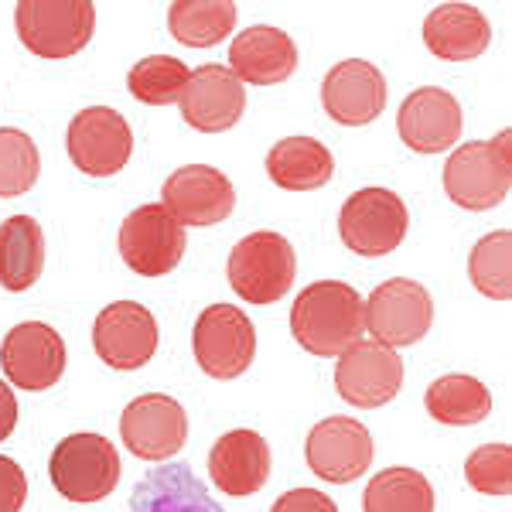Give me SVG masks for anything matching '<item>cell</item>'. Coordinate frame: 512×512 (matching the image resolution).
Wrapping results in <instances>:
<instances>
[{"label": "cell", "instance_id": "1", "mask_svg": "<svg viewBox=\"0 0 512 512\" xmlns=\"http://www.w3.org/2000/svg\"><path fill=\"white\" fill-rule=\"evenodd\" d=\"M291 332L311 355H342L366 332V301L342 280H315L297 294L291 308Z\"/></svg>", "mask_w": 512, "mask_h": 512}, {"label": "cell", "instance_id": "2", "mask_svg": "<svg viewBox=\"0 0 512 512\" xmlns=\"http://www.w3.org/2000/svg\"><path fill=\"white\" fill-rule=\"evenodd\" d=\"M512 185V130L492 140H475L451 154L444 164V192L468 212L495 209Z\"/></svg>", "mask_w": 512, "mask_h": 512}, {"label": "cell", "instance_id": "3", "mask_svg": "<svg viewBox=\"0 0 512 512\" xmlns=\"http://www.w3.org/2000/svg\"><path fill=\"white\" fill-rule=\"evenodd\" d=\"M48 475L62 499L69 502H99L120 482V454L103 434H69L55 444Z\"/></svg>", "mask_w": 512, "mask_h": 512}, {"label": "cell", "instance_id": "4", "mask_svg": "<svg viewBox=\"0 0 512 512\" xmlns=\"http://www.w3.org/2000/svg\"><path fill=\"white\" fill-rule=\"evenodd\" d=\"M14 24L24 48L38 59H72L93 38L96 7L89 0H24Z\"/></svg>", "mask_w": 512, "mask_h": 512}, {"label": "cell", "instance_id": "5", "mask_svg": "<svg viewBox=\"0 0 512 512\" xmlns=\"http://www.w3.org/2000/svg\"><path fill=\"white\" fill-rule=\"evenodd\" d=\"M297 274L294 246L280 233H250L229 253V284L246 304H277Z\"/></svg>", "mask_w": 512, "mask_h": 512}, {"label": "cell", "instance_id": "6", "mask_svg": "<svg viewBox=\"0 0 512 512\" xmlns=\"http://www.w3.org/2000/svg\"><path fill=\"white\" fill-rule=\"evenodd\" d=\"M407 229V202L390 188H359L345 198L338 216V236L355 256H386L400 250Z\"/></svg>", "mask_w": 512, "mask_h": 512}, {"label": "cell", "instance_id": "7", "mask_svg": "<svg viewBox=\"0 0 512 512\" xmlns=\"http://www.w3.org/2000/svg\"><path fill=\"white\" fill-rule=\"evenodd\" d=\"M192 349L202 373H209L212 379L243 376L256 355L253 321L233 304H209L195 321Z\"/></svg>", "mask_w": 512, "mask_h": 512}, {"label": "cell", "instance_id": "8", "mask_svg": "<svg viewBox=\"0 0 512 512\" xmlns=\"http://www.w3.org/2000/svg\"><path fill=\"white\" fill-rule=\"evenodd\" d=\"M69 158L86 178H113L134 154L130 123L110 106H86L69 123Z\"/></svg>", "mask_w": 512, "mask_h": 512}, {"label": "cell", "instance_id": "9", "mask_svg": "<svg viewBox=\"0 0 512 512\" xmlns=\"http://www.w3.org/2000/svg\"><path fill=\"white\" fill-rule=\"evenodd\" d=\"M185 226L164 205H140L120 226V256L140 277H164L185 256Z\"/></svg>", "mask_w": 512, "mask_h": 512}, {"label": "cell", "instance_id": "10", "mask_svg": "<svg viewBox=\"0 0 512 512\" xmlns=\"http://www.w3.org/2000/svg\"><path fill=\"white\" fill-rule=\"evenodd\" d=\"M434 325V301L424 284L393 277L379 284L366 301V328L373 342L396 349V345L420 342Z\"/></svg>", "mask_w": 512, "mask_h": 512}, {"label": "cell", "instance_id": "11", "mask_svg": "<svg viewBox=\"0 0 512 512\" xmlns=\"http://www.w3.org/2000/svg\"><path fill=\"white\" fill-rule=\"evenodd\" d=\"M0 366L4 376L18 390L41 393L55 386L65 373V342L45 321H21L7 332L0 345Z\"/></svg>", "mask_w": 512, "mask_h": 512}, {"label": "cell", "instance_id": "12", "mask_svg": "<svg viewBox=\"0 0 512 512\" xmlns=\"http://www.w3.org/2000/svg\"><path fill=\"white\" fill-rule=\"evenodd\" d=\"M120 437L127 451L144 461H168L188 441V414L175 396L147 393L127 403L120 417Z\"/></svg>", "mask_w": 512, "mask_h": 512}, {"label": "cell", "instance_id": "13", "mask_svg": "<svg viewBox=\"0 0 512 512\" xmlns=\"http://www.w3.org/2000/svg\"><path fill=\"white\" fill-rule=\"evenodd\" d=\"M158 338V321L144 304L134 301L106 304L93 325V345L99 359L110 369H120V373L147 366L158 352Z\"/></svg>", "mask_w": 512, "mask_h": 512}, {"label": "cell", "instance_id": "14", "mask_svg": "<svg viewBox=\"0 0 512 512\" xmlns=\"http://www.w3.org/2000/svg\"><path fill=\"white\" fill-rule=\"evenodd\" d=\"M403 386V359L379 342H355L338 355L335 390L345 403L373 410L390 403Z\"/></svg>", "mask_w": 512, "mask_h": 512}, {"label": "cell", "instance_id": "15", "mask_svg": "<svg viewBox=\"0 0 512 512\" xmlns=\"http://www.w3.org/2000/svg\"><path fill=\"white\" fill-rule=\"evenodd\" d=\"M376 441L366 424L352 417H328L308 434V468L325 482L345 485L369 472Z\"/></svg>", "mask_w": 512, "mask_h": 512}, {"label": "cell", "instance_id": "16", "mask_svg": "<svg viewBox=\"0 0 512 512\" xmlns=\"http://www.w3.org/2000/svg\"><path fill=\"white\" fill-rule=\"evenodd\" d=\"M164 209L175 216L181 226H219L233 216L236 188L233 181L209 164H188L164 181L161 188Z\"/></svg>", "mask_w": 512, "mask_h": 512}, {"label": "cell", "instance_id": "17", "mask_svg": "<svg viewBox=\"0 0 512 512\" xmlns=\"http://www.w3.org/2000/svg\"><path fill=\"white\" fill-rule=\"evenodd\" d=\"M178 103L188 127L202 130V134H222L243 117L246 86L226 65H202V69L188 72L185 93Z\"/></svg>", "mask_w": 512, "mask_h": 512}, {"label": "cell", "instance_id": "18", "mask_svg": "<svg viewBox=\"0 0 512 512\" xmlns=\"http://www.w3.org/2000/svg\"><path fill=\"white\" fill-rule=\"evenodd\" d=\"M321 103L335 123L366 127L386 106V79L373 62L345 59L321 82Z\"/></svg>", "mask_w": 512, "mask_h": 512}, {"label": "cell", "instance_id": "19", "mask_svg": "<svg viewBox=\"0 0 512 512\" xmlns=\"http://www.w3.org/2000/svg\"><path fill=\"white\" fill-rule=\"evenodd\" d=\"M461 127H465V117H461L458 99L434 86L410 93L400 103V113H396L400 140L417 154L448 151V147H454V140L461 137Z\"/></svg>", "mask_w": 512, "mask_h": 512}, {"label": "cell", "instance_id": "20", "mask_svg": "<svg viewBox=\"0 0 512 512\" xmlns=\"http://www.w3.org/2000/svg\"><path fill=\"white\" fill-rule=\"evenodd\" d=\"M226 69L250 86H277V82L291 79V72L297 69V45L287 31L253 24V28L239 31L229 45Z\"/></svg>", "mask_w": 512, "mask_h": 512}, {"label": "cell", "instance_id": "21", "mask_svg": "<svg viewBox=\"0 0 512 512\" xmlns=\"http://www.w3.org/2000/svg\"><path fill=\"white\" fill-rule=\"evenodd\" d=\"M209 475L219 492L246 499L270 478V448L256 431H229L209 451Z\"/></svg>", "mask_w": 512, "mask_h": 512}, {"label": "cell", "instance_id": "22", "mask_svg": "<svg viewBox=\"0 0 512 512\" xmlns=\"http://www.w3.org/2000/svg\"><path fill=\"white\" fill-rule=\"evenodd\" d=\"M427 48L444 62H468L489 48L492 24L472 4H441L424 21Z\"/></svg>", "mask_w": 512, "mask_h": 512}, {"label": "cell", "instance_id": "23", "mask_svg": "<svg viewBox=\"0 0 512 512\" xmlns=\"http://www.w3.org/2000/svg\"><path fill=\"white\" fill-rule=\"evenodd\" d=\"M130 512H226L185 465H164L140 478Z\"/></svg>", "mask_w": 512, "mask_h": 512}, {"label": "cell", "instance_id": "24", "mask_svg": "<svg viewBox=\"0 0 512 512\" xmlns=\"http://www.w3.org/2000/svg\"><path fill=\"white\" fill-rule=\"evenodd\" d=\"M332 171V151L315 137H284L267 154L270 181L287 192H315L332 181Z\"/></svg>", "mask_w": 512, "mask_h": 512}, {"label": "cell", "instance_id": "25", "mask_svg": "<svg viewBox=\"0 0 512 512\" xmlns=\"http://www.w3.org/2000/svg\"><path fill=\"white\" fill-rule=\"evenodd\" d=\"M45 270V233L31 216H11L0 222V287L28 291Z\"/></svg>", "mask_w": 512, "mask_h": 512}, {"label": "cell", "instance_id": "26", "mask_svg": "<svg viewBox=\"0 0 512 512\" xmlns=\"http://www.w3.org/2000/svg\"><path fill=\"white\" fill-rule=\"evenodd\" d=\"M427 414H431L437 424L448 427H468V424H482L485 417L492 414V393L489 386H482L475 376H441L427 386Z\"/></svg>", "mask_w": 512, "mask_h": 512}, {"label": "cell", "instance_id": "27", "mask_svg": "<svg viewBox=\"0 0 512 512\" xmlns=\"http://www.w3.org/2000/svg\"><path fill=\"white\" fill-rule=\"evenodd\" d=\"M236 4L229 0H175L168 7V28L181 45L209 48L229 38L236 28Z\"/></svg>", "mask_w": 512, "mask_h": 512}, {"label": "cell", "instance_id": "28", "mask_svg": "<svg viewBox=\"0 0 512 512\" xmlns=\"http://www.w3.org/2000/svg\"><path fill=\"white\" fill-rule=\"evenodd\" d=\"M362 512H434V489L417 468H386L362 492Z\"/></svg>", "mask_w": 512, "mask_h": 512}, {"label": "cell", "instance_id": "29", "mask_svg": "<svg viewBox=\"0 0 512 512\" xmlns=\"http://www.w3.org/2000/svg\"><path fill=\"white\" fill-rule=\"evenodd\" d=\"M468 277L475 291H482L492 301H509L512 294V233L499 229L478 239L468 256Z\"/></svg>", "mask_w": 512, "mask_h": 512}, {"label": "cell", "instance_id": "30", "mask_svg": "<svg viewBox=\"0 0 512 512\" xmlns=\"http://www.w3.org/2000/svg\"><path fill=\"white\" fill-rule=\"evenodd\" d=\"M188 82V65L171 55H151V59H140L127 76V86L134 99L147 106H171L178 103L185 93Z\"/></svg>", "mask_w": 512, "mask_h": 512}, {"label": "cell", "instance_id": "31", "mask_svg": "<svg viewBox=\"0 0 512 512\" xmlns=\"http://www.w3.org/2000/svg\"><path fill=\"white\" fill-rule=\"evenodd\" d=\"M41 171L38 147L24 130L0 127V198H18L31 192Z\"/></svg>", "mask_w": 512, "mask_h": 512}, {"label": "cell", "instance_id": "32", "mask_svg": "<svg viewBox=\"0 0 512 512\" xmlns=\"http://www.w3.org/2000/svg\"><path fill=\"white\" fill-rule=\"evenodd\" d=\"M465 478L482 495L512 492V448L509 444H485L465 461Z\"/></svg>", "mask_w": 512, "mask_h": 512}, {"label": "cell", "instance_id": "33", "mask_svg": "<svg viewBox=\"0 0 512 512\" xmlns=\"http://www.w3.org/2000/svg\"><path fill=\"white\" fill-rule=\"evenodd\" d=\"M28 499V478L18 468V461L0 454V512H21Z\"/></svg>", "mask_w": 512, "mask_h": 512}, {"label": "cell", "instance_id": "34", "mask_svg": "<svg viewBox=\"0 0 512 512\" xmlns=\"http://www.w3.org/2000/svg\"><path fill=\"white\" fill-rule=\"evenodd\" d=\"M270 512H338V506L318 489H291L280 495Z\"/></svg>", "mask_w": 512, "mask_h": 512}, {"label": "cell", "instance_id": "35", "mask_svg": "<svg viewBox=\"0 0 512 512\" xmlns=\"http://www.w3.org/2000/svg\"><path fill=\"white\" fill-rule=\"evenodd\" d=\"M18 396H14L11 386L0 379V444L7 441V437L14 434V427H18Z\"/></svg>", "mask_w": 512, "mask_h": 512}]
</instances>
